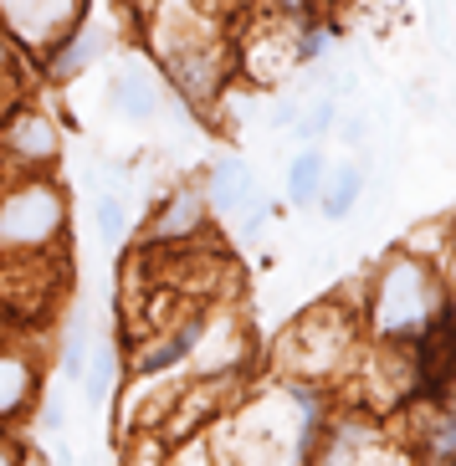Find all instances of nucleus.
<instances>
[{"label":"nucleus","instance_id":"nucleus-20","mask_svg":"<svg viewBox=\"0 0 456 466\" xmlns=\"http://www.w3.org/2000/svg\"><path fill=\"white\" fill-rule=\"evenodd\" d=\"M339 134H344V144H354V149H360L364 138H370V118H364V113H354V118H344V124H339Z\"/></svg>","mask_w":456,"mask_h":466},{"label":"nucleus","instance_id":"nucleus-19","mask_svg":"<svg viewBox=\"0 0 456 466\" xmlns=\"http://www.w3.org/2000/svg\"><path fill=\"white\" fill-rule=\"evenodd\" d=\"M431 456H441V461H451V456H456V415H446L441 431L431 436Z\"/></svg>","mask_w":456,"mask_h":466},{"label":"nucleus","instance_id":"nucleus-21","mask_svg":"<svg viewBox=\"0 0 456 466\" xmlns=\"http://www.w3.org/2000/svg\"><path fill=\"white\" fill-rule=\"evenodd\" d=\"M298 108H303V103H292V97H282V103L272 108V128H292V124H298Z\"/></svg>","mask_w":456,"mask_h":466},{"label":"nucleus","instance_id":"nucleus-15","mask_svg":"<svg viewBox=\"0 0 456 466\" xmlns=\"http://www.w3.org/2000/svg\"><path fill=\"white\" fill-rule=\"evenodd\" d=\"M87 390V400L93 405H103V400L113 395V384H118V349H113L108 339L103 343H93V354H87V370H83V380H77Z\"/></svg>","mask_w":456,"mask_h":466},{"label":"nucleus","instance_id":"nucleus-25","mask_svg":"<svg viewBox=\"0 0 456 466\" xmlns=\"http://www.w3.org/2000/svg\"><path fill=\"white\" fill-rule=\"evenodd\" d=\"M451 272H456V267H451Z\"/></svg>","mask_w":456,"mask_h":466},{"label":"nucleus","instance_id":"nucleus-5","mask_svg":"<svg viewBox=\"0 0 456 466\" xmlns=\"http://www.w3.org/2000/svg\"><path fill=\"white\" fill-rule=\"evenodd\" d=\"M103 52H108V26L93 21V15H83V21L42 56V72L52 77V83H72V77H83Z\"/></svg>","mask_w":456,"mask_h":466},{"label":"nucleus","instance_id":"nucleus-8","mask_svg":"<svg viewBox=\"0 0 456 466\" xmlns=\"http://www.w3.org/2000/svg\"><path fill=\"white\" fill-rule=\"evenodd\" d=\"M108 97H113V108L124 113L128 124H154L159 108H165L159 77H154L138 56H124V62H118V72H113V83H108Z\"/></svg>","mask_w":456,"mask_h":466},{"label":"nucleus","instance_id":"nucleus-2","mask_svg":"<svg viewBox=\"0 0 456 466\" xmlns=\"http://www.w3.org/2000/svg\"><path fill=\"white\" fill-rule=\"evenodd\" d=\"M436 313H441V292H436L431 272L415 257H395L374 288V329L385 339H415V333H426Z\"/></svg>","mask_w":456,"mask_h":466},{"label":"nucleus","instance_id":"nucleus-18","mask_svg":"<svg viewBox=\"0 0 456 466\" xmlns=\"http://www.w3.org/2000/svg\"><path fill=\"white\" fill-rule=\"evenodd\" d=\"M93 220H97V236H103L108 247H124V236H128V206H124V195H97Z\"/></svg>","mask_w":456,"mask_h":466},{"label":"nucleus","instance_id":"nucleus-6","mask_svg":"<svg viewBox=\"0 0 456 466\" xmlns=\"http://www.w3.org/2000/svg\"><path fill=\"white\" fill-rule=\"evenodd\" d=\"M210 216V200H206V185H180V190L165 195V206L154 210V226H149V247H180L190 241Z\"/></svg>","mask_w":456,"mask_h":466},{"label":"nucleus","instance_id":"nucleus-9","mask_svg":"<svg viewBox=\"0 0 456 466\" xmlns=\"http://www.w3.org/2000/svg\"><path fill=\"white\" fill-rule=\"evenodd\" d=\"M292 343H298V370L319 374V370H329L333 359H339V349H344V323H339L329 308H319V313H308L303 323H298Z\"/></svg>","mask_w":456,"mask_h":466},{"label":"nucleus","instance_id":"nucleus-3","mask_svg":"<svg viewBox=\"0 0 456 466\" xmlns=\"http://www.w3.org/2000/svg\"><path fill=\"white\" fill-rule=\"evenodd\" d=\"M87 15V0H0V31L11 46L46 56L77 21Z\"/></svg>","mask_w":456,"mask_h":466},{"label":"nucleus","instance_id":"nucleus-16","mask_svg":"<svg viewBox=\"0 0 456 466\" xmlns=\"http://www.w3.org/2000/svg\"><path fill=\"white\" fill-rule=\"evenodd\" d=\"M87 354H93V323H87V313H83V318L67 323V339H62V374H67V380H83Z\"/></svg>","mask_w":456,"mask_h":466},{"label":"nucleus","instance_id":"nucleus-24","mask_svg":"<svg viewBox=\"0 0 456 466\" xmlns=\"http://www.w3.org/2000/svg\"><path fill=\"white\" fill-rule=\"evenodd\" d=\"M11 56H15V52H11V36L0 31V67H11Z\"/></svg>","mask_w":456,"mask_h":466},{"label":"nucleus","instance_id":"nucleus-13","mask_svg":"<svg viewBox=\"0 0 456 466\" xmlns=\"http://www.w3.org/2000/svg\"><path fill=\"white\" fill-rule=\"evenodd\" d=\"M360 195H364V165L344 159V165H333L329 175H323L319 210L329 220H349V216H354V206H360Z\"/></svg>","mask_w":456,"mask_h":466},{"label":"nucleus","instance_id":"nucleus-22","mask_svg":"<svg viewBox=\"0 0 456 466\" xmlns=\"http://www.w3.org/2000/svg\"><path fill=\"white\" fill-rule=\"evenodd\" d=\"M42 425H46V431H62V400H46V410H42Z\"/></svg>","mask_w":456,"mask_h":466},{"label":"nucleus","instance_id":"nucleus-14","mask_svg":"<svg viewBox=\"0 0 456 466\" xmlns=\"http://www.w3.org/2000/svg\"><path fill=\"white\" fill-rule=\"evenodd\" d=\"M323 175H329V159L308 144V149L288 165V200H292V206H319Z\"/></svg>","mask_w":456,"mask_h":466},{"label":"nucleus","instance_id":"nucleus-1","mask_svg":"<svg viewBox=\"0 0 456 466\" xmlns=\"http://www.w3.org/2000/svg\"><path fill=\"white\" fill-rule=\"evenodd\" d=\"M67 236V200L52 179L26 175L0 190V257H36Z\"/></svg>","mask_w":456,"mask_h":466},{"label":"nucleus","instance_id":"nucleus-17","mask_svg":"<svg viewBox=\"0 0 456 466\" xmlns=\"http://www.w3.org/2000/svg\"><path fill=\"white\" fill-rule=\"evenodd\" d=\"M333 124H339V97L323 93V97H313L308 108H298V124H292V128H298V138H303V144H319Z\"/></svg>","mask_w":456,"mask_h":466},{"label":"nucleus","instance_id":"nucleus-7","mask_svg":"<svg viewBox=\"0 0 456 466\" xmlns=\"http://www.w3.org/2000/svg\"><path fill=\"white\" fill-rule=\"evenodd\" d=\"M241 62H247L251 83H282L292 67H298V31L282 26V21H267V31H257L251 42H241Z\"/></svg>","mask_w":456,"mask_h":466},{"label":"nucleus","instance_id":"nucleus-12","mask_svg":"<svg viewBox=\"0 0 456 466\" xmlns=\"http://www.w3.org/2000/svg\"><path fill=\"white\" fill-rule=\"evenodd\" d=\"M31 395H36V364H31V354L0 349V425H11L15 415L26 410Z\"/></svg>","mask_w":456,"mask_h":466},{"label":"nucleus","instance_id":"nucleus-4","mask_svg":"<svg viewBox=\"0 0 456 466\" xmlns=\"http://www.w3.org/2000/svg\"><path fill=\"white\" fill-rule=\"evenodd\" d=\"M0 154H5V159H15L21 169L56 165V154H62L56 124L46 118L42 108H21V103H15V108L0 118Z\"/></svg>","mask_w":456,"mask_h":466},{"label":"nucleus","instance_id":"nucleus-23","mask_svg":"<svg viewBox=\"0 0 456 466\" xmlns=\"http://www.w3.org/2000/svg\"><path fill=\"white\" fill-rule=\"evenodd\" d=\"M21 456H26V451H21L15 441H5V436H0V466H21Z\"/></svg>","mask_w":456,"mask_h":466},{"label":"nucleus","instance_id":"nucleus-10","mask_svg":"<svg viewBox=\"0 0 456 466\" xmlns=\"http://www.w3.org/2000/svg\"><path fill=\"white\" fill-rule=\"evenodd\" d=\"M200 333H206V318H185V323H175L169 333H159V339H149L144 349H138L134 370H138V374H165V370H175L180 359L195 354Z\"/></svg>","mask_w":456,"mask_h":466},{"label":"nucleus","instance_id":"nucleus-11","mask_svg":"<svg viewBox=\"0 0 456 466\" xmlns=\"http://www.w3.org/2000/svg\"><path fill=\"white\" fill-rule=\"evenodd\" d=\"M206 200H210V210H221V216L247 210L251 200H257V179H251V169L241 165V159H216L210 175H206Z\"/></svg>","mask_w":456,"mask_h":466}]
</instances>
